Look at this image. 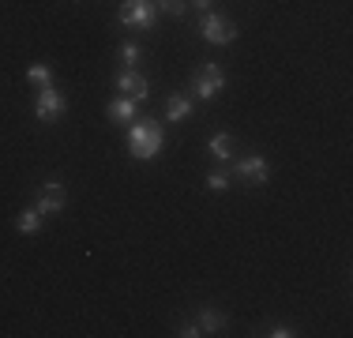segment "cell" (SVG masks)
Masks as SVG:
<instances>
[{"label":"cell","instance_id":"obj_1","mask_svg":"<svg viewBox=\"0 0 353 338\" xmlns=\"http://www.w3.org/2000/svg\"><path fill=\"white\" fill-rule=\"evenodd\" d=\"M162 143H165V132L158 121H132L128 128V150L136 162H154L158 155H162Z\"/></svg>","mask_w":353,"mask_h":338},{"label":"cell","instance_id":"obj_2","mask_svg":"<svg viewBox=\"0 0 353 338\" xmlns=\"http://www.w3.org/2000/svg\"><path fill=\"white\" fill-rule=\"evenodd\" d=\"M241 27L230 19V15H218V12H207L203 19H199V38L211 41V46H233L237 41Z\"/></svg>","mask_w":353,"mask_h":338},{"label":"cell","instance_id":"obj_3","mask_svg":"<svg viewBox=\"0 0 353 338\" xmlns=\"http://www.w3.org/2000/svg\"><path fill=\"white\" fill-rule=\"evenodd\" d=\"M225 90V72H222V64H203V68H196V75H192V98H199V101H214L218 95Z\"/></svg>","mask_w":353,"mask_h":338},{"label":"cell","instance_id":"obj_4","mask_svg":"<svg viewBox=\"0 0 353 338\" xmlns=\"http://www.w3.org/2000/svg\"><path fill=\"white\" fill-rule=\"evenodd\" d=\"M117 23L128 30H154L158 12L150 0H121V12H117Z\"/></svg>","mask_w":353,"mask_h":338},{"label":"cell","instance_id":"obj_5","mask_svg":"<svg viewBox=\"0 0 353 338\" xmlns=\"http://www.w3.org/2000/svg\"><path fill=\"white\" fill-rule=\"evenodd\" d=\"M233 177H237L241 184H248V188H263L267 181H271V162H267L263 155H245L233 162Z\"/></svg>","mask_w":353,"mask_h":338},{"label":"cell","instance_id":"obj_6","mask_svg":"<svg viewBox=\"0 0 353 338\" xmlns=\"http://www.w3.org/2000/svg\"><path fill=\"white\" fill-rule=\"evenodd\" d=\"M64 113H68V98H64V90H57V83L53 87H41L38 98H34V117L38 121L53 124V121H61Z\"/></svg>","mask_w":353,"mask_h":338},{"label":"cell","instance_id":"obj_7","mask_svg":"<svg viewBox=\"0 0 353 338\" xmlns=\"http://www.w3.org/2000/svg\"><path fill=\"white\" fill-rule=\"evenodd\" d=\"M34 207L41 215H61V210L68 207V188H64L61 181H41L38 192H34Z\"/></svg>","mask_w":353,"mask_h":338},{"label":"cell","instance_id":"obj_8","mask_svg":"<svg viewBox=\"0 0 353 338\" xmlns=\"http://www.w3.org/2000/svg\"><path fill=\"white\" fill-rule=\"evenodd\" d=\"M113 87L121 90L124 98H132V101H147L150 98V79L143 72H136V68H124V72H117L113 75Z\"/></svg>","mask_w":353,"mask_h":338},{"label":"cell","instance_id":"obj_9","mask_svg":"<svg viewBox=\"0 0 353 338\" xmlns=\"http://www.w3.org/2000/svg\"><path fill=\"white\" fill-rule=\"evenodd\" d=\"M105 117H109L113 124H132V121L139 117V101H132V98L117 95V98L105 106Z\"/></svg>","mask_w":353,"mask_h":338},{"label":"cell","instance_id":"obj_10","mask_svg":"<svg viewBox=\"0 0 353 338\" xmlns=\"http://www.w3.org/2000/svg\"><path fill=\"white\" fill-rule=\"evenodd\" d=\"M196 324H199V331H203V335H225L230 316H225V312H218V308H199L196 312Z\"/></svg>","mask_w":353,"mask_h":338},{"label":"cell","instance_id":"obj_11","mask_svg":"<svg viewBox=\"0 0 353 338\" xmlns=\"http://www.w3.org/2000/svg\"><path fill=\"white\" fill-rule=\"evenodd\" d=\"M192 109H196V106H192L188 95H170V98H165V121L184 124V121L192 117Z\"/></svg>","mask_w":353,"mask_h":338},{"label":"cell","instance_id":"obj_12","mask_svg":"<svg viewBox=\"0 0 353 338\" xmlns=\"http://www.w3.org/2000/svg\"><path fill=\"white\" fill-rule=\"evenodd\" d=\"M207 150H211V158H218V162H233V150H237V139H233L230 132H218L207 139Z\"/></svg>","mask_w":353,"mask_h":338},{"label":"cell","instance_id":"obj_13","mask_svg":"<svg viewBox=\"0 0 353 338\" xmlns=\"http://www.w3.org/2000/svg\"><path fill=\"white\" fill-rule=\"evenodd\" d=\"M41 226H46V215H41L38 207L19 210V218H15V230H19L23 237H38V233H41Z\"/></svg>","mask_w":353,"mask_h":338},{"label":"cell","instance_id":"obj_14","mask_svg":"<svg viewBox=\"0 0 353 338\" xmlns=\"http://www.w3.org/2000/svg\"><path fill=\"white\" fill-rule=\"evenodd\" d=\"M27 83H30V87H53V68H49V64H30L27 68Z\"/></svg>","mask_w":353,"mask_h":338},{"label":"cell","instance_id":"obj_15","mask_svg":"<svg viewBox=\"0 0 353 338\" xmlns=\"http://www.w3.org/2000/svg\"><path fill=\"white\" fill-rule=\"evenodd\" d=\"M117 57L124 61V68H136L143 61V46L139 41H121V49H117Z\"/></svg>","mask_w":353,"mask_h":338},{"label":"cell","instance_id":"obj_16","mask_svg":"<svg viewBox=\"0 0 353 338\" xmlns=\"http://www.w3.org/2000/svg\"><path fill=\"white\" fill-rule=\"evenodd\" d=\"M150 4H154L158 15H173V19H181L188 12V0H150Z\"/></svg>","mask_w":353,"mask_h":338},{"label":"cell","instance_id":"obj_17","mask_svg":"<svg viewBox=\"0 0 353 338\" xmlns=\"http://www.w3.org/2000/svg\"><path fill=\"white\" fill-rule=\"evenodd\" d=\"M230 184H233V177H230V173H222V169L207 177V188H211V192H230Z\"/></svg>","mask_w":353,"mask_h":338},{"label":"cell","instance_id":"obj_18","mask_svg":"<svg viewBox=\"0 0 353 338\" xmlns=\"http://www.w3.org/2000/svg\"><path fill=\"white\" fill-rule=\"evenodd\" d=\"M259 335H271V338H293L297 331H293L290 324H271V327H263V331H259Z\"/></svg>","mask_w":353,"mask_h":338},{"label":"cell","instance_id":"obj_19","mask_svg":"<svg viewBox=\"0 0 353 338\" xmlns=\"http://www.w3.org/2000/svg\"><path fill=\"white\" fill-rule=\"evenodd\" d=\"M176 335H181V338H199L203 331H199V324H196V319H188V324H181V327H176Z\"/></svg>","mask_w":353,"mask_h":338},{"label":"cell","instance_id":"obj_20","mask_svg":"<svg viewBox=\"0 0 353 338\" xmlns=\"http://www.w3.org/2000/svg\"><path fill=\"white\" fill-rule=\"evenodd\" d=\"M188 8H196L199 15H207V12H214V0H188Z\"/></svg>","mask_w":353,"mask_h":338}]
</instances>
